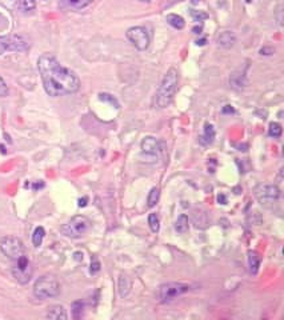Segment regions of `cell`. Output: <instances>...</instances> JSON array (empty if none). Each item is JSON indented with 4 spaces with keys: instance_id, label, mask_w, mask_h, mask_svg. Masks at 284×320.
<instances>
[{
    "instance_id": "cell-1",
    "label": "cell",
    "mask_w": 284,
    "mask_h": 320,
    "mask_svg": "<svg viewBox=\"0 0 284 320\" xmlns=\"http://www.w3.org/2000/svg\"><path fill=\"white\" fill-rule=\"evenodd\" d=\"M38 69L44 90L50 96H65L79 91L80 80L78 75L60 64L52 54H43L38 59Z\"/></svg>"
},
{
    "instance_id": "cell-2",
    "label": "cell",
    "mask_w": 284,
    "mask_h": 320,
    "mask_svg": "<svg viewBox=\"0 0 284 320\" xmlns=\"http://www.w3.org/2000/svg\"><path fill=\"white\" fill-rule=\"evenodd\" d=\"M178 86H179V74L176 68H169L163 78L155 99V104L158 108H166L172 103L173 97L176 95Z\"/></svg>"
},
{
    "instance_id": "cell-3",
    "label": "cell",
    "mask_w": 284,
    "mask_h": 320,
    "mask_svg": "<svg viewBox=\"0 0 284 320\" xmlns=\"http://www.w3.org/2000/svg\"><path fill=\"white\" fill-rule=\"evenodd\" d=\"M59 294H60V285L54 275H43L33 285V295L42 300L56 298Z\"/></svg>"
},
{
    "instance_id": "cell-4",
    "label": "cell",
    "mask_w": 284,
    "mask_h": 320,
    "mask_svg": "<svg viewBox=\"0 0 284 320\" xmlns=\"http://www.w3.org/2000/svg\"><path fill=\"white\" fill-rule=\"evenodd\" d=\"M91 228V222L86 216L78 215L74 216L68 223H65L61 227V234L71 239H79L83 235H86Z\"/></svg>"
},
{
    "instance_id": "cell-5",
    "label": "cell",
    "mask_w": 284,
    "mask_h": 320,
    "mask_svg": "<svg viewBox=\"0 0 284 320\" xmlns=\"http://www.w3.org/2000/svg\"><path fill=\"white\" fill-rule=\"evenodd\" d=\"M0 250H2V252L11 262L25 255V248L23 241L14 236H7L2 239V241H0Z\"/></svg>"
},
{
    "instance_id": "cell-6",
    "label": "cell",
    "mask_w": 284,
    "mask_h": 320,
    "mask_svg": "<svg viewBox=\"0 0 284 320\" xmlns=\"http://www.w3.org/2000/svg\"><path fill=\"white\" fill-rule=\"evenodd\" d=\"M12 275L16 280L20 283V285H27L31 277H32V266H31V262L27 258V255L19 258V259L14 260L12 262V267H11Z\"/></svg>"
},
{
    "instance_id": "cell-7",
    "label": "cell",
    "mask_w": 284,
    "mask_h": 320,
    "mask_svg": "<svg viewBox=\"0 0 284 320\" xmlns=\"http://www.w3.org/2000/svg\"><path fill=\"white\" fill-rule=\"evenodd\" d=\"M187 291H190V286L183 285V283H167V285H162L159 287L158 298L162 303H169L172 302L173 299H176L178 296L183 295Z\"/></svg>"
},
{
    "instance_id": "cell-8",
    "label": "cell",
    "mask_w": 284,
    "mask_h": 320,
    "mask_svg": "<svg viewBox=\"0 0 284 320\" xmlns=\"http://www.w3.org/2000/svg\"><path fill=\"white\" fill-rule=\"evenodd\" d=\"M28 43L24 38L18 35H10L6 38H0V55L4 52H23L28 50Z\"/></svg>"
},
{
    "instance_id": "cell-9",
    "label": "cell",
    "mask_w": 284,
    "mask_h": 320,
    "mask_svg": "<svg viewBox=\"0 0 284 320\" xmlns=\"http://www.w3.org/2000/svg\"><path fill=\"white\" fill-rule=\"evenodd\" d=\"M127 39L135 46L139 51L147 50L150 46V35L144 27H131L127 31Z\"/></svg>"
},
{
    "instance_id": "cell-10",
    "label": "cell",
    "mask_w": 284,
    "mask_h": 320,
    "mask_svg": "<svg viewBox=\"0 0 284 320\" xmlns=\"http://www.w3.org/2000/svg\"><path fill=\"white\" fill-rule=\"evenodd\" d=\"M256 198L262 204H268V203L277 202V199L280 198V190L276 186H263L256 192Z\"/></svg>"
},
{
    "instance_id": "cell-11",
    "label": "cell",
    "mask_w": 284,
    "mask_h": 320,
    "mask_svg": "<svg viewBox=\"0 0 284 320\" xmlns=\"http://www.w3.org/2000/svg\"><path fill=\"white\" fill-rule=\"evenodd\" d=\"M141 152L147 158H158L162 152V143L152 136L144 137L143 141H141Z\"/></svg>"
},
{
    "instance_id": "cell-12",
    "label": "cell",
    "mask_w": 284,
    "mask_h": 320,
    "mask_svg": "<svg viewBox=\"0 0 284 320\" xmlns=\"http://www.w3.org/2000/svg\"><path fill=\"white\" fill-rule=\"evenodd\" d=\"M92 2H94V0H61V4H63L65 8L75 10V11H80V10L88 7Z\"/></svg>"
},
{
    "instance_id": "cell-13",
    "label": "cell",
    "mask_w": 284,
    "mask_h": 320,
    "mask_svg": "<svg viewBox=\"0 0 284 320\" xmlns=\"http://www.w3.org/2000/svg\"><path fill=\"white\" fill-rule=\"evenodd\" d=\"M47 317L48 319H54V320H65L68 317L67 312L63 306H51L47 311Z\"/></svg>"
},
{
    "instance_id": "cell-14",
    "label": "cell",
    "mask_w": 284,
    "mask_h": 320,
    "mask_svg": "<svg viewBox=\"0 0 284 320\" xmlns=\"http://www.w3.org/2000/svg\"><path fill=\"white\" fill-rule=\"evenodd\" d=\"M235 42H236V38H235L234 33L230 32V31H224V32L219 36V39H218L219 46H222V47L224 48L232 47L235 44Z\"/></svg>"
},
{
    "instance_id": "cell-15",
    "label": "cell",
    "mask_w": 284,
    "mask_h": 320,
    "mask_svg": "<svg viewBox=\"0 0 284 320\" xmlns=\"http://www.w3.org/2000/svg\"><path fill=\"white\" fill-rule=\"evenodd\" d=\"M214 139H215V130H214V127L211 126V124H205L204 133L199 137V141H200L201 144L207 146V144L212 143Z\"/></svg>"
},
{
    "instance_id": "cell-16",
    "label": "cell",
    "mask_w": 284,
    "mask_h": 320,
    "mask_svg": "<svg viewBox=\"0 0 284 320\" xmlns=\"http://www.w3.org/2000/svg\"><path fill=\"white\" fill-rule=\"evenodd\" d=\"M248 266H250V272L256 273L259 270L260 266V256L258 252L250 251L248 252Z\"/></svg>"
},
{
    "instance_id": "cell-17",
    "label": "cell",
    "mask_w": 284,
    "mask_h": 320,
    "mask_svg": "<svg viewBox=\"0 0 284 320\" xmlns=\"http://www.w3.org/2000/svg\"><path fill=\"white\" fill-rule=\"evenodd\" d=\"M131 290V280L130 277L126 276V275H122L120 279H119V294L122 298L128 295V292Z\"/></svg>"
},
{
    "instance_id": "cell-18",
    "label": "cell",
    "mask_w": 284,
    "mask_h": 320,
    "mask_svg": "<svg viewBox=\"0 0 284 320\" xmlns=\"http://www.w3.org/2000/svg\"><path fill=\"white\" fill-rule=\"evenodd\" d=\"M167 23H168L171 27H173L175 29H183L184 25H186L184 19L176 14L167 15Z\"/></svg>"
},
{
    "instance_id": "cell-19",
    "label": "cell",
    "mask_w": 284,
    "mask_h": 320,
    "mask_svg": "<svg viewBox=\"0 0 284 320\" xmlns=\"http://www.w3.org/2000/svg\"><path fill=\"white\" fill-rule=\"evenodd\" d=\"M190 228V224H188V218L186 215H180L178 218L176 223H175V230L179 232V234H186Z\"/></svg>"
},
{
    "instance_id": "cell-20",
    "label": "cell",
    "mask_w": 284,
    "mask_h": 320,
    "mask_svg": "<svg viewBox=\"0 0 284 320\" xmlns=\"http://www.w3.org/2000/svg\"><path fill=\"white\" fill-rule=\"evenodd\" d=\"M44 235H46V231H44L43 227H36L32 234V243L35 247H40V245H42Z\"/></svg>"
},
{
    "instance_id": "cell-21",
    "label": "cell",
    "mask_w": 284,
    "mask_h": 320,
    "mask_svg": "<svg viewBox=\"0 0 284 320\" xmlns=\"http://www.w3.org/2000/svg\"><path fill=\"white\" fill-rule=\"evenodd\" d=\"M159 198H160V191H159L158 187H154L151 191H150V194H148V198H147L148 207H155L156 203L159 202Z\"/></svg>"
},
{
    "instance_id": "cell-22",
    "label": "cell",
    "mask_w": 284,
    "mask_h": 320,
    "mask_svg": "<svg viewBox=\"0 0 284 320\" xmlns=\"http://www.w3.org/2000/svg\"><path fill=\"white\" fill-rule=\"evenodd\" d=\"M36 7L35 0H19V8L23 12H31Z\"/></svg>"
},
{
    "instance_id": "cell-23",
    "label": "cell",
    "mask_w": 284,
    "mask_h": 320,
    "mask_svg": "<svg viewBox=\"0 0 284 320\" xmlns=\"http://www.w3.org/2000/svg\"><path fill=\"white\" fill-rule=\"evenodd\" d=\"M148 224H150V228H151L152 232H159L160 222H159V218L156 214H151V215L148 216Z\"/></svg>"
},
{
    "instance_id": "cell-24",
    "label": "cell",
    "mask_w": 284,
    "mask_h": 320,
    "mask_svg": "<svg viewBox=\"0 0 284 320\" xmlns=\"http://www.w3.org/2000/svg\"><path fill=\"white\" fill-rule=\"evenodd\" d=\"M281 131L283 130H281V126L279 123H271L270 128H268V133L272 137H280Z\"/></svg>"
},
{
    "instance_id": "cell-25",
    "label": "cell",
    "mask_w": 284,
    "mask_h": 320,
    "mask_svg": "<svg viewBox=\"0 0 284 320\" xmlns=\"http://www.w3.org/2000/svg\"><path fill=\"white\" fill-rule=\"evenodd\" d=\"M83 308L84 304L82 302L74 303V304H72V315H74V317L79 319V317L83 315Z\"/></svg>"
},
{
    "instance_id": "cell-26",
    "label": "cell",
    "mask_w": 284,
    "mask_h": 320,
    "mask_svg": "<svg viewBox=\"0 0 284 320\" xmlns=\"http://www.w3.org/2000/svg\"><path fill=\"white\" fill-rule=\"evenodd\" d=\"M191 15H192V18L195 19V22H201V20H204V19L208 18V15L203 11H191Z\"/></svg>"
},
{
    "instance_id": "cell-27",
    "label": "cell",
    "mask_w": 284,
    "mask_h": 320,
    "mask_svg": "<svg viewBox=\"0 0 284 320\" xmlns=\"http://www.w3.org/2000/svg\"><path fill=\"white\" fill-rule=\"evenodd\" d=\"M8 92V87L7 84H6V82L3 80V78L0 76V97H3L6 96Z\"/></svg>"
},
{
    "instance_id": "cell-28",
    "label": "cell",
    "mask_w": 284,
    "mask_h": 320,
    "mask_svg": "<svg viewBox=\"0 0 284 320\" xmlns=\"http://www.w3.org/2000/svg\"><path fill=\"white\" fill-rule=\"evenodd\" d=\"M99 270H100V263L97 262V260H94V263L91 264V272L95 273V272H97Z\"/></svg>"
},
{
    "instance_id": "cell-29",
    "label": "cell",
    "mask_w": 284,
    "mask_h": 320,
    "mask_svg": "<svg viewBox=\"0 0 284 320\" xmlns=\"http://www.w3.org/2000/svg\"><path fill=\"white\" fill-rule=\"evenodd\" d=\"M86 202H87V198H84L83 200H82V199H80V200H79V207H84V205L87 204Z\"/></svg>"
},
{
    "instance_id": "cell-30",
    "label": "cell",
    "mask_w": 284,
    "mask_h": 320,
    "mask_svg": "<svg viewBox=\"0 0 284 320\" xmlns=\"http://www.w3.org/2000/svg\"><path fill=\"white\" fill-rule=\"evenodd\" d=\"M6 2H10L11 4H19V0H6Z\"/></svg>"
},
{
    "instance_id": "cell-31",
    "label": "cell",
    "mask_w": 284,
    "mask_h": 320,
    "mask_svg": "<svg viewBox=\"0 0 284 320\" xmlns=\"http://www.w3.org/2000/svg\"><path fill=\"white\" fill-rule=\"evenodd\" d=\"M140 2H144V3H148V2H152V0H140Z\"/></svg>"
},
{
    "instance_id": "cell-32",
    "label": "cell",
    "mask_w": 284,
    "mask_h": 320,
    "mask_svg": "<svg viewBox=\"0 0 284 320\" xmlns=\"http://www.w3.org/2000/svg\"><path fill=\"white\" fill-rule=\"evenodd\" d=\"M173 2H180V0H173Z\"/></svg>"
},
{
    "instance_id": "cell-33",
    "label": "cell",
    "mask_w": 284,
    "mask_h": 320,
    "mask_svg": "<svg viewBox=\"0 0 284 320\" xmlns=\"http://www.w3.org/2000/svg\"><path fill=\"white\" fill-rule=\"evenodd\" d=\"M0 18H2V16H0Z\"/></svg>"
}]
</instances>
